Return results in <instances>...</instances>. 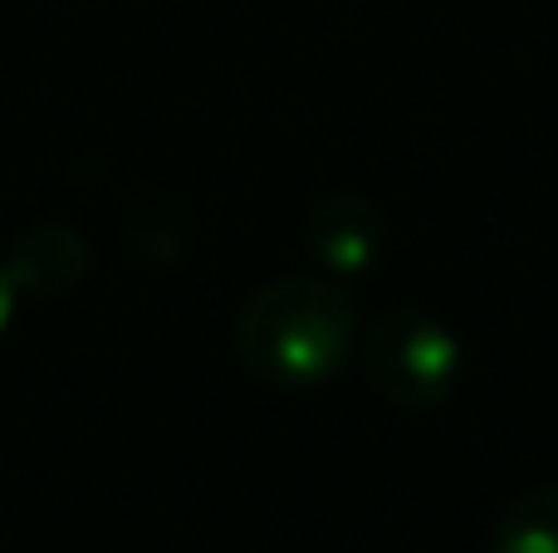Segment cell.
Returning <instances> with one entry per match:
<instances>
[{
    "label": "cell",
    "instance_id": "cell-1",
    "mask_svg": "<svg viewBox=\"0 0 558 553\" xmlns=\"http://www.w3.org/2000/svg\"><path fill=\"white\" fill-rule=\"evenodd\" d=\"M363 319L338 280L284 274L270 280L235 314V358L275 392H314L357 358Z\"/></svg>",
    "mask_w": 558,
    "mask_h": 553
},
{
    "label": "cell",
    "instance_id": "cell-5",
    "mask_svg": "<svg viewBox=\"0 0 558 553\" xmlns=\"http://www.w3.org/2000/svg\"><path fill=\"white\" fill-rule=\"evenodd\" d=\"M485 553H558V480L510 500L495 519Z\"/></svg>",
    "mask_w": 558,
    "mask_h": 553
},
{
    "label": "cell",
    "instance_id": "cell-6",
    "mask_svg": "<svg viewBox=\"0 0 558 553\" xmlns=\"http://www.w3.org/2000/svg\"><path fill=\"white\" fill-rule=\"evenodd\" d=\"M15 299H20L15 284H10V274L0 270V333H5V329H10V319H15Z\"/></svg>",
    "mask_w": 558,
    "mask_h": 553
},
{
    "label": "cell",
    "instance_id": "cell-3",
    "mask_svg": "<svg viewBox=\"0 0 558 553\" xmlns=\"http://www.w3.org/2000/svg\"><path fill=\"white\" fill-rule=\"evenodd\" d=\"M304 250L328 280H363L387 250L377 201L363 192H324L304 216Z\"/></svg>",
    "mask_w": 558,
    "mask_h": 553
},
{
    "label": "cell",
    "instance_id": "cell-4",
    "mask_svg": "<svg viewBox=\"0 0 558 553\" xmlns=\"http://www.w3.org/2000/svg\"><path fill=\"white\" fill-rule=\"evenodd\" d=\"M88 241L84 231L64 221H39L29 231H20L5 250V265L0 270L10 274L15 294H29V299H64L78 284L88 280Z\"/></svg>",
    "mask_w": 558,
    "mask_h": 553
},
{
    "label": "cell",
    "instance_id": "cell-2",
    "mask_svg": "<svg viewBox=\"0 0 558 553\" xmlns=\"http://www.w3.org/2000/svg\"><path fill=\"white\" fill-rule=\"evenodd\" d=\"M357 358H363L367 388L397 411L441 407L461 382V339L441 314L416 309V304L377 314L357 339Z\"/></svg>",
    "mask_w": 558,
    "mask_h": 553
}]
</instances>
